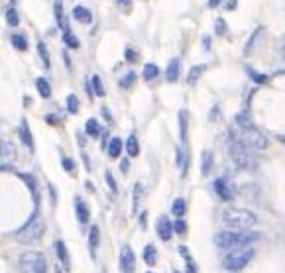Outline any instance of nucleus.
<instances>
[{
    "label": "nucleus",
    "instance_id": "1",
    "mask_svg": "<svg viewBox=\"0 0 285 273\" xmlns=\"http://www.w3.org/2000/svg\"><path fill=\"white\" fill-rule=\"evenodd\" d=\"M221 220L232 232H246L256 226L258 217L246 209H225L221 215Z\"/></svg>",
    "mask_w": 285,
    "mask_h": 273
},
{
    "label": "nucleus",
    "instance_id": "2",
    "mask_svg": "<svg viewBox=\"0 0 285 273\" xmlns=\"http://www.w3.org/2000/svg\"><path fill=\"white\" fill-rule=\"evenodd\" d=\"M262 238V234L258 232H232V230H227V232H219L215 236V244L221 248V250H230V248H238V246H250L254 242H258Z\"/></svg>",
    "mask_w": 285,
    "mask_h": 273
},
{
    "label": "nucleus",
    "instance_id": "3",
    "mask_svg": "<svg viewBox=\"0 0 285 273\" xmlns=\"http://www.w3.org/2000/svg\"><path fill=\"white\" fill-rule=\"evenodd\" d=\"M44 232H46V222H44V218L40 217V213H38V209H36L34 217L14 234V238H16V242H20V244H34V242H38V240L44 236Z\"/></svg>",
    "mask_w": 285,
    "mask_h": 273
},
{
    "label": "nucleus",
    "instance_id": "4",
    "mask_svg": "<svg viewBox=\"0 0 285 273\" xmlns=\"http://www.w3.org/2000/svg\"><path fill=\"white\" fill-rule=\"evenodd\" d=\"M228 154H230V160L234 162V165H236L238 169L252 171V169L258 167V160H256V156L252 154V150L244 148L240 142H234V140H232L230 146H228Z\"/></svg>",
    "mask_w": 285,
    "mask_h": 273
},
{
    "label": "nucleus",
    "instance_id": "5",
    "mask_svg": "<svg viewBox=\"0 0 285 273\" xmlns=\"http://www.w3.org/2000/svg\"><path fill=\"white\" fill-rule=\"evenodd\" d=\"M230 136L234 138V142H240L244 148H248V150H258V152H262V150H266L268 148V138L254 126V128H248V130H240L238 134H234L232 130H230Z\"/></svg>",
    "mask_w": 285,
    "mask_h": 273
},
{
    "label": "nucleus",
    "instance_id": "6",
    "mask_svg": "<svg viewBox=\"0 0 285 273\" xmlns=\"http://www.w3.org/2000/svg\"><path fill=\"white\" fill-rule=\"evenodd\" d=\"M252 258H254V250L252 248H240V250H234V252H230V254H227L223 258V266L228 272L236 273L240 270H244L252 262Z\"/></svg>",
    "mask_w": 285,
    "mask_h": 273
},
{
    "label": "nucleus",
    "instance_id": "7",
    "mask_svg": "<svg viewBox=\"0 0 285 273\" xmlns=\"http://www.w3.org/2000/svg\"><path fill=\"white\" fill-rule=\"evenodd\" d=\"M20 268L24 273H48V260L42 252H24Z\"/></svg>",
    "mask_w": 285,
    "mask_h": 273
},
{
    "label": "nucleus",
    "instance_id": "8",
    "mask_svg": "<svg viewBox=\"0 0 285 273\" xmlns=\"http://www.w3.org/2000/svg\"><path fill=\"white\" fill-rule=\"evenodd\" d=\"M118 266H120V272L122 273H134V270H136V256H134L130 246H122V250H120V264Z\"/></svg>",
    "mask_w": 285,
    "mask_h": 273
},
{
    "label": "nucleus",
    "instance_id": "9",
    "mask_svg": "<svg viewBox=\"0 0 285 273\" xmlns=\"http://www.w3.org/2000/svg\"><path fill=\"white\" fill-rule=\"evenodd\" d=\"M213 189H215V193L219 195V199H223V201H232V199H234V189L230 187V183H228L227 177H219V179H215Z\"/></svg>",
    "mask_w": 285,
    "mask_h": 273
},
{
    "label": "nucleus",
    "instance_id": "10",
    "mask_svg": "<svg viewBox=\"0 0 285 273\" xmlns=\"http://www.w3.org/2000/svg\"><path fill=\"white\" fill-rule=\"evenodd\" d=\"M18 177L28 185V189H30V193H32V199H34V205H36V209H40V189H38L36 177H34L32 173H18Z\"/></svg>",
    "mask_w": 285,
    "mask_h": 273
},
{
    "label": "nucleus",
    "instance_id": "11",
    "mask_svg": "<svg viewBox=\"0 0 285 273\" xmlns=\"http://www.w3.org/2000/svg\"><path fill=\"white\" fill-rule=\"evenodd\" d=\"M75 215H77L79 224H83V226L89 224V220H91V211H89V205L85 203V199H81V197H75Z\"/></svg>",
    "mask_w": 285,
    "mask_h": 273
},
{
    "label": "nucleus",
    "instance_id": "12",
    "mask_svg": "<svg viewBox=\"0 0 285 273\" xmlns=\"http://www.w3.org/2000/svg\"><path fill=\"white\" fill-rule=\"evenodd\" d=\"M54 248H56V254H57L59 264L63 266V270H65V272H69V270H71V256H69V250H67L65 242H63V240H56Z\"/></svg>",
    "mask_w": 285,
    "mask_h": 273
},
{
    "label": "nucleus",
    "instance_id": "13",
    "mask_svg": "<svg viewBox=\"0 0 285 273\" xmlns=\"http://www.w3.org/2000/svg\"><path fill=\"white\" fill-rule=\"evenodd\" d=\"M156 232L160 236L162 242H170L171 236H173V228H171V220L168 217H160L156 222Z\"/></svg>",
    "mask_w": 285,
    "mask_h": 273
},
{
    "label": "nucleus",
    "instance_id": "14",
    "mask_svg": "<svg viewBox=\"0 0 285 273\" xmlns=\"http://www.w3.org/2000/svg\"><path fill=\"white\" fill-rule=\"evenodd\" d=\"M18 136H20L22 144H24L30 152H34V150H36V146H34V136H32V130H30V126H28V122H26V120H22V122H20Z\"/></svg>",
    "mask_w": 285,
    "mask_h": 273
},
{
    "label": "nucleus",
    "instance_id": "15",
    "mask_svg": "<svg viewBox=\"0 0 285 273\" xmlns=\"http://www.w3.org/2000/svg\"><path fill=\"white\" fill-rule=\"evenodd\" d=\"M54 14H56L57 26L63 30V34H65V32H71L69 22H67V18H65V10H63V0H56V2H54Z\"/></svg>",
    "mask_w": 285,
    "mask_h": 273
},
{
    "label": "nucleus",
    "instance_id": "16",
    "mask_svg": "<svg viewBox=\"0 0 285 273\" xmlns=\"http://www.w3.org/2000/svg\"><path fill=\"white\" fill-rule=\"evenodd\" d=\"M213 165H215V154L211 150H205L201 154V175L203 177H209L211 171H213Z\"/></svg>",
    "mask_w": 285,
    "mask_h": 273
},
{
    "label": "nucleus",
    "instance_id": "17",
    "mask_svg": "<svg viewBox=\"0 0 285 273\" xmlns=\"http://www.w3.org/2000/svg\"><path fill=\"white\" fill-rule=\"evenodd\" d=\"M179 73H181V61H179V57H173L168 63V69H166L168 83H177L179 81Z\"/></svg>",
    "mask_w": 285,
    "mask_h": 273
},
{
    "label": "nucleus",
    "instance_id": "18",
    "mask_svg": "<svg viewBox=\"0 0 285 273\" xmlns=\"http://www.w3.org/2000/svg\"><path fill=\"white\" fill-rule=\"evenodd\" d=\"M179 254L185 260V273H199V268H197V264H195V260L191 256V250L187 246H179Z\"/></svg>",
    "mask_w": 285,
    "mask_h": 273
},
{
    "label": "nucleus",
    "instance_id": "19",
    "mask_svg": "<svg viewBox=\"0 0 285 273\" xmlns=\"http://www.w3.org/2000/svg\"><path fill=\"white\" fill-rule=\"evenodd\" d=\"M187 134H189V112L183 109L179 110V138H181V144H187Z\"/></svg>",
    "mask_w": 285,
    "mask_h": 273
},
{
    "label": "nucleus",
    "instance_id": "20",
    "mask_svg": "<svg viewBox=\"0 0 285 273\" xmlns=\"http://www.w3.org/2000/svg\"><path fill=\"white\" fill-rule=\"evenodd\" d=\"M99 246H101V228H99L97 224H93V226H91V232H89V248H91L93 258H95Z\"/></svg>",
    "mask_w": 285,
    "mask_h": 273
},
{
    "label": "nucleus",
    "instance_id": "21",
    "mask_svg": "<svg viewBox=\"0 0 285 273\" xmlns=\"http://www.w3.org/2000/svg\"><path fill=\"white\" fill-rule=\"evenodd\" d=\"M73 18H75L77 22H81V24H91V22H93V14H91V10L85 8V6H75V8H73Z\"/></svg>",
    "mask_w": 285,
    "mask_h": 273
},
{
    "label": "nucleus",
    "instance_id": "22",
    "mask_svg": "<svg viewBox=\"0 0 285 273\" xmlns=\"http://www.w3.org/2000/svg\"><path fill=\"white\" fill-rule=\"evenodd\" d=\"M236 124L240 130H248V128H254V120H252V114L248 110H240L236 114Z\"/></svg>",
    "mask_w": 285,
    "mask_h": 273
},
{
    "label": "nucleus",
    "instance_id": "23",
    "mask_svg": "<svg viewBox=\"0 0 285 273\" xmlns=\"http://www.w3.org/2000/svg\"><path fill=\"white\" fill-rule=\"evenodd\" d=\"M122 150H124V144H122V140H120V138H113V140L107 144L109 158H113V160H118V158H120Z\"/></svg>",
    "mask_w": 285,
    "mask_h": 273
},
{
    "label": "nucleus",
    "instance_id": "24",
    "mask_svg": "<svg viewBox=\"0 0 285 273\" xmlns=\"http://www.w3.org/2000/svg\"><path fill=\"white\" fill-rule=\"evenodd\" d=\"M101 124H99V120L97 118H89L87 122H85V134L89 136V138H99L101 136Z\"/></svg>",
    "mask_w": 285,
    "mask_h": 273
},
{
    "label": "nucleus",
    "instance_id": "25",
    "mask_svg": "<svg viewBox=\"0 0 285 273\" xmlns=\"http://www.w3.org/2000/svg\"><path fill=\"white\" fill-rule=\"evenodd\" d=\"M124 148H126V152H128V156H130V158L140 156V142H138L136 134H130V136H128V140H126Z\"/></svg>",
    "mask_w": 285,
    "mask_h": 273
},
{
    "label": "nucleus",
    "instance_id": "26",
    "mask_svg": "<svg viewBox=\"0 0 285 273\" xmlns=\"http://www.w3.org/2000/svg\"><path fill=\"white\" fill-rule=\"evenodd\" d=\"M158 75H160V67H158L156 63H146V65H144V71H142L144 81L152 83V81H156V79H158Z\"/></svg>",
    "mask_w": 285,
    "mask_h": 273
},
{
    "label": "nucleus",
    "instance_id": "27",
    "mask_svg": "<svg viewBox=\"0 0 285 273\" xmlns=\"http://www.w3.org/2000/svg\"><path fill=\"white\" fill-rule=\"evenodd\" d=\"M205 71H207V65H205V63H203V65H193V67L189 69V73H187V85H195Z\"/></svg>",
    "mask_w": 285,
    "mask_h": 273
},
{
    "label": "nucleus",
    "instance_id": "28",
    "mask_svg": "<svg viewBox=\"0 0 285 273\" xmlns=\"http://www.w3.org/2000/svg\"><path fill=\"white\" fill-rule=\"evenodd\" d=\"M36 89H38V93H40L42 99H52V85H50L44 77H38V79H36Z\"/></svg>",
    "mask_w": 285,
    "mask_h": 273
},
{
    "label": "nucleus",
    "instance_id": "29",
    "mask_svg": "<svg viewBox=\"0 0 285 273\" xmlns=\"http://www.w3.org/2000/svg\"><path fill=\"white\" fill-rule=\"evenodd\" d=\"M89 85H91L93 97H105V87H103V81H101V77H99V75L89 77Z\"/></svg>",
    "mask_w": 285,
    "mask_h": 273
},
{
    "label": "nucleus",
    "instance_id": "30",
    "mask_svg": "<svg viewBox=\"0 0 285 273\" xmlns=\"http://www.w3.org/2000/svg\"><path fill=\"white\" fill-rule=\"evenodd\" d=\"M144 262H146L148 266H156V264H158V250H156L154 244H148V246L144 248Z\"/></svg>",
    "mask_w": 285,
    "mask_h": 273
},
{
    "label": "nucleus",
    "instance_id": "31",
    "mask_svg": "<svg viewBox=\"0 0 285 273\" xmlns=\"http://www.w3.org/2000/svg\"><path fill=\"white\" fill-rule=\"evenodd\" d=\"M12 160H16V148L12 146V144H2V148H0V162H12Z\"/></svg>",
    "mask_w": 285,
    "mask_h": 273
},
{
    "label": "nucleus",
    "instance_id": "32",
    "mask_svg": "<svg viewBox=\"0 0 285 273\" xmlns=\"http://www.w3.org/2000/svg\"><path fill=\"white\" fill-rule=\"evenodd\" d=\"M171 213L177 217V218H183L185 217V213H187V203H185V199H175L173 201V205H171Z\"/></svg>",
    "mask_w": 285,
    "mask_h": 273
},
{
    "label": "nucleus",
    "instance_id": "33",
    "mask_svg": "<svg viewBox=\"0 0 285 273\" xmlns=\"http://www.w3.org/2000/svg\"><path fill=\"white\" fill-rule=\"evenodd\" d=\"M262 32H264V28H262V26H258V28L254 30V34L250 36V40H248V44H246V48H244V55H250L252 52H254V46H256L258 38L262 36Z\"/></svg>",
    "mask_w": 285,
    "mask_h": 273
},
{
    "label": "nucleus",
    "instance_id": "34",
    "mask_svg": "<svg viewBox=\"0 0 285 273\" xmlns=\"http://www.w3.org/2000/svg\"><path fill=\"white\" fill-rule=\"evenodd\" d=\"M10 44H12L14 50H18V52H26V50H28V40H26V36H22V34H14V36L10 38Z\"/></svg>",
    "mask_w": 285,
    "mask_h": 273
},
{
    "label": "nucleus",
    "instance_id": "35",
    "mask_svg": "<svg viewBox=\"0 0 285 273\" xmlns=\"http://www.w3.org/2000/svg\"><path fill=\"white\" fill-rule=\"evenodd\" d=\"M246 73H248V77L256 83V85H266L268 81H270V77L268 75H264V73H258V71H254L252 67H246Z\"/></svg>",
    "mask_w": 285,
    "mask_h": 273
},
{
    "label": "nucleus",
    "instance_id": "36",
    "mask_svg": "<svg viewBox=\"0 0 285 273\" xmlns=\"http://www.w3.org/2000/svg\"><path fill=\"white\" fill-rule=\"evenodd\" d=\"M6 24L8 26H18L20 24V14H18V10L14 8V6H8L6 8Z\"/></svg>",
    "mask_w": 285,
    "mask_h": 273
},
{
    "label": "nucleus",
    "instance_id": "37",
    "mask_svg": "<svg viewBox=\"0 0 285 273\" xmlns=\"http://www.w3.org/2000/svg\"><path fill=\"white\" fill-rule=\"evenodd\" d=\"M38 55H40V59H42L44 67H46V69H50V67H52V61H50V54H48V48H46V44H44L42 40L38 42Z\"/></svg>",
    "mask_w": 285,
    "mask_h": 273
},
{
    "label": "nucleus",
    "instance_id": "38",
    "mask_svg": "<svg viewBox=\"0 0 285 273\" xmlns=\"http://www.w3.org/2000/svg\"><path fill=\"white\" fill-rule=\"evenodd\" d=\"M63 44H65L69 50H79V48H81V42H79L77 36H73L71 32H65V34H63Z\"/></svg>",
    "mask_w": 285,
    "mask_h": 273
},
{
    "label": "nucleus",
    "instance_id": "39",
    "mask_svg": "<svg viewBox=\"0 0 285 273\" xmlns=\"http://www.w3.org/2000/svg\"><path fill=\"white\" fill-rule=\"evenodd\" d=\"M134 83H136V73H134V71H130V73H126V75L120 79V83H118V85H120V89H130Z\"/></svg>",
    "mask_w": 285,
    "mask_h": 273
},
{
    "label": "nucleus",
    "instance_id": "40",
    "mask_svg": "<svg viewBox=\"0 0 285 273\" xmlns=\"http://www.w3.org/2000/svg\"><path fill=\"white\" fill-rule=\"evenodd\" d=\"M79 99H77V95H69L67 97V112L69 114H77L79 112Z\"/></svg>",
    "mask_w": 285,
    "mask_h": 273
},
{
    "label": "nucleus",
    "instance_id": "41",
    "mask_svg": "<svg viewBox=\"0 0 285 273\" xmlns=\"http://www.w3.org/2000/svg\"><path fill=\"white\" fill-rule=\"evenodd\" d=\"M142 191H144V187H142V183H136L134 185V215H138V205H140V199H142Z\"/></svg>",
    "mask_w": 285,
    "mask_h": 273
},
{
    "label": "nucleus",
    "instance_id": "42",
    "mask_svg": "<svg viewBox=\"0 0 285 273\" xmlns=\"http://www.w3.org/2000/svg\"><path fill=\"white\" fill-rule=\"evenodd\" d=\"M171 228H173V232H175V234L183 236V234L187 232V222H185L183 218H177L175 222H171Z\"/></svg>",
    "mask_w": 285,
    "mask_h": 273
},
{
    "label": "nucleus",
    "instance_id": "43",
    "mask_svg": "<svg viewBox=\"0 0 285 273\" xmlns=\"http://www.w3.org/2000/svg\"><path fill=\"white\" fill-rule=\"evenodd\" d=\"M105 179H107V185L111 187V193H113V195H118V185H116L114 175L111 173V171H107V173H105Z\"/></svg>",
    "mask_w": 285,
    "mask_h": 273
},
{
    "label": "nucleus",
    "instance_id": "44",
    "mask_svg": "<svg viewBox=\"0 0 285 273\" xmlns=\"http://www.w3.org/2000/svg\"><path fill=\"white\" fill-rule=\"evenodd\" d=\"M227 22H225V20H223V18H219V20H217V22H215V32H217V34H219V36H225V34H227Z\"/></svg>",
    "mask_w": 285,
    "mask_h": 273
},
{
    "label": "nucleus",
    "instance_id": "45",
    "mask_svg": "<svg viewBox=\"0 0 285 273\" xmlns=\"http://www.w3.org/2000/svg\"><path fill=\"white\" fill-rule=\"evenodd\" d=\"M61 167H63L67 173H71V171L75 169V162H73L71 158H63V160H61Z\"/></svg>",
    "mask_w": 285,
    "mask_h": 273
},
{
    "label": "nucleus",
    "instance_id": "46",
    "mask_svg": "<svg viewBox=\"0 0 285 273\" xmlns=\"http://www.w3.org/2000/svg\"><path fill=\"white\" fill-rule=\"evenodd\" d=\"M124 57H126V61H130V63H134L136 59H138V54L132 50V48H126L124 50Z\"/></svg>",
    "mask_w": 285,
    "mask_h": 273
},
{
    "label": "nucleus",
    "instance_id": "47",
    "mask_svg": "<svg viewBox=\"0 0 285 273\" xmlns=\"http://www.w3.org/2000/svg\"><path fill=\"white\" fill-rule=\"evenodd\" d=\"M116 4H118V8H122L124 12H130V8H132V0H116Z\"/></svg>",
    "mask_w": 285,
    "mask_h": 273
},
{
    "label": "nucleus",
    "instance_id": "48",
    "mask_svg": "<svg viewBox=\"0 0 285 273\" xmlns=\"http://www.w3.org/2000/svg\"><path fill=\"white\" fill-rule=\"evenodd\" d=\"M221 118V109L219 107H213V110H211V116H209V120L211 122H217Z\"/></svg>",
    "mask_w": 285,
    "mask_h": 273
},
{
    "label": "nucleus",
    "instance_id": "49",
    "mask_svg": "<svg viewBox=\"0 0 285 273\" xmlns=\"http://www.w3.org/2000/svg\"><path fill=\"white\" fill-rule=\"evenodd\" d=\"M103 118L109 122V124H113L114 120H113V114H111V110L107 109V107H103Z\"/></svg>",
    "mask_w": 285,
    "mask_h": 273
},
{
    "label": "nucleus",
    "instance_id": "50",
    "mask_svg": "<svg viewBox=\"0 0 285 273\" xmlns=\"http://www.w3.org/2000/svg\"><path fill=\"white\" fill-rule=\"evenodd\" d=\"M120 171H122V173H128V171H130V160H122V162H120Z\"/></svg>",
    "mask_w": 285,
    "mask_h": 273
},
{
    "label": "nucleus",
    "instance_id": "51",
    "mask_svg": "<svg viewBox=\"0 0 285 273\" xmlns=\"http://www.w3.org/2000/svg\"><path fill=\"white\" fill-rule=\"evenodd\" d=\"M203 48H205V52H211V38L209 36L203 38Z\"/></svg>",
    "mask_w": 285,
    "mask_h": 273
},
{
    "label": "nucleus",
    "instance_id": "52",
    "mask_svg": "<svg viewBox=\"0 0 285 273\" xmlns=\"http://www.w3.org/2000/svg\"><path fill=\"white\" fill-rule=\"evenodd\" d=\"M221 2H223V0H209V8H217Z\"/></svg>",
    "mask_w": 285,
    "mask_h": 273
},
{
    "label": "nucleus",
    "instance_id": "53",
    "mask_svg": "<svg viewBox=\"0 0 285 273\" xmlns=\"http://www.w3.org/2000/svg\"><path fill=\"white\" fill-rule=\"evenodd\" d=\"M46 120H48L50 124H57V120H56V116H54V114H50V116H48Z\"/></svg>",
    "mask_w": 285,
    "mask_h": 273
},
{
    "label": "nucleus",
    "instance_id": "54",
    "mask_svg": "<svg viewBox=\"0 0 285 273\" xmlns=\"http://www.w3.org/2000/svg\"><path fill=\"white\" fill-rule=\"evenodd\" d=\"M10 169H12L10 165H0V171H10Z\"/></svg>",
    "mask_w": 285,
    "mask_h": 273
},
{
    "label": "nucleus",
    "instance_id": "55",
    "mask_svg": "<svg viewBox=\"0 0 285 273\" xmlns=\"http://www.w3.org/2000/svg\"><path fill=\"white\" fill-rule=\"evenodd\" d=\"M56 273H61V266H57L56 268Z\"/></svg>",
    "mask_w": 285,
    "mask_h": 273
},
{
    "label": "nucleus",
    "instance_id": "56",
    "mask_svg": "<svg viewBox=\"0 0 285 273\" xmlns=\"http://www.w3.org/2000/svg\"><path fill=\"white\" fill-rule=\"evenodd\" d=\"M0 148H2V140H0Z\"/></svg>",
    "mask_w": 285,
    "mask_h": 273
},
{
    "label": "nucleus",
    "instance_id": "57",
    "mask_svg": "<svg viewBox=\"0 0 285 273\" xmlns=\"http://www.w3.org/2000/svg\"><path fill=\"white\" fill-rule=\"evenodd\" d=\"M10 2H16V0H10Z\"/></svg>",
    "mask_w": 285,
    "mask_h": 273
},
{
    "label": "nucleus",
    "instance_id": "58",
    "mask_svg": "<svg viewBox=\"0 0 285 273\" xmlns=\"http://www.w3.org/2000/svg\"><path fill=\"white\" fill-rule=\"evenodd\" d=\"M173 273H179V272H173Z\"/></svg>",
    "mask_w": 285,
    "mask_h": 273
},
{
    "label": "nucleus",
    "instance_id": "59",
    "mask_svg": "<svg viewBox=\"0 0 285 273\" xmlns=\"http://www.w3.org/2000/svg\"><path fill=\"white\" fill-rule=\"evenodd\" d=\"M148 273H154V272H148Z\"/></svg>",
    "mask_w": 285,
    "mask_h": 273
}]
</instances>
